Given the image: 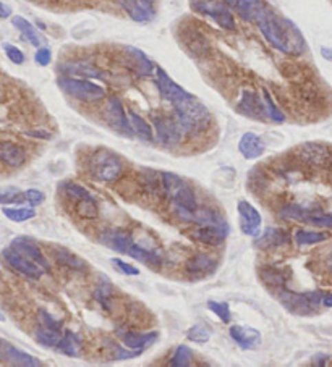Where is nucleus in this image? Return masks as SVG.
<instances>
[{"instance_id":"obj_42","label":"nucleus","mask_w":332,"mask_h":367,"mask_svg":"<svg viewBox=\"0 0 332 367\" xmlns=\"http://www.w3.org/2000/svg\"><path fill=\"white\" fill-rule=\"evenodd\" d=\"M2 212L8 220L16 222V224H21V222L31 220L36 217V211L33 207H3Z\"/></svg>"},{"instance_id":"obj_56","label":"nucleus","mask_w":332,"mask_h":367,"mask_svg":"<svg viewBox=\"0 0 332 367\" xmlns=\"http://www.w3.org/2000/svg\"><path fill=\"white\" fill-rule=\"evenodd\" d=\"M26 136H31V138H39V139H51L52 134L49 131L44 130H31L26 131Z\"/></svg>"},{"instance_id":"obj_15","label":"nucleus","mask_w":332,"mask_h":367,"mask_svg":"<svg viewBox=\"0 0 332 367\" xmlns=\"http://www.w3.org/2000/svg\"><path fill=\"white\" fill-rule=\"evenodd\" d=\"M236 211H239L240 217V228H242L243 235L247 237L256 238L261 235V214L254 209L252 204L247 201H240L239 206H236Z\"/></svg>"},{"instance_id":"obj_43","label":"nucleus","mask_w":332,"mask_h":367,"mask_svg":"<svg viewBox=\"0 0 332 367\" xmlns=\"http://www.w3.org/2000/svg\"><path fill=\"white\" fill-rule=\"evenodd\" d=\"M193 364V351L192 348L185 346V345H180L175 348L174 355H172L170 361H169V366L172 367H186V366H192Z\"/></svg>"},{"instance_id":"obj_5","label":"nucleus","mask_w":332,"mask_h":367,"mask_svg":"<svg viewBox=\"0 0 332 367\" xmlns=\"http://www.w3.org/2000/svg\"><path fill=\"white\" fill-rule=\"evenodd\" d=\"M161 185L172 204L188 207V209H198L197 194H195L193 187L180 175L172 174V171H161Z\"/></svg>"},{"instance_id":"obj_3","label":"nucleus","mask_w":332,"mask_h":367,"mask_svg":"<svg viewBox=\"0 0 332 367\" xmlns=\"http://www.w3.org/2000/svg\"><path fill=\"white\" fill-rule=\"evenodd\" d=\"M274 296L277 298V301H279L289 312H292L294 316L307 317L313 316L318 309H320L324 293L318 292V289H315V292L295 293L287 287H284L277 289Z\"/></svg>"},{"instance_id":"obj_58","label":"nucleus","mask_w":332,"mask_h":367,"mask_svg":"<svg viewBox=\"0 0 332 367\" xmlns=\"http://www.w3.org/2000/svg\"><path fill=\"white\" fill-rule=\"evenodd\" d=\"M322 306L332 307V293H324V296H322Z\"/></svg>"},{"instance_id":"obj_61","label":"nucleus","mask_w":332,"mask_h":367,"mask_svg":"<svg viewBox=\"0 0 332 367\" xmlns=\"http://www.w3.org/2000/svg\"><path fill=\"white\" fill-rule=\"evenodd\" d=\"M31 2H34V0H31Z\"/></svg>"},{"instance_id":"obj_59","label":"nucleus","mask_w":332,"mask_h":367,"mask_svg":"<svg viewBox=\"0 0 332 367\" xmlns=\"http://www.w3.org/2000/svg\"><path fill=\"white\" fill-rule=\"evenodd\" d=\"M324 267H326V270L329 272V274L332 275V251L329 252V254L326 256V259H324Z\"/></svg>"},{"instance_id":"obj_44","label":"nucleus","mask_w":332,"mask_h":367,"mask_svg":"<svg viewBox=\"0 0 332 367\" xmlns=\"http://www.w3.org/2000/svg\"><path fill=\"white\" fill-rule=\"evenodd\" d=\"M326 239H327V235L321 232L298 230V232L295 233V243H297L298 246H311V244L322 243V241H326Z\"/></svg>"},{"instance_id":"obj_25","label":"nucleus","mask_w":332,"mask_h":367,"mask_svg":"<svg viewBox=\"0 0 332 367\" xmlns=\"http://www.w3.org/2000/svg\"><path fill=\"white\" fill-rule=\"evenodd\" d=\"M122 338L124 345L130 350L143 351L153 345L159 338L157 332H148V333H135V332H120L117 333Z\"/></svg>"},{"instance_id":"obj_30","label":"nucleus","mask_w":332,"mask_h":367,"mask_svg":"<svg viewBox=\"0 0 332 367\" xmlns=\"http://www.w3.org/2000/svg\"><path fill=\"white\" fill-rule=\"evenodd\" d=\"M129 256L133 257V259L140 261L141 264L153 267V269H159L162 264V257L159 256V252L154 251V249H149L146 246H141L138 243L131 244Z\"/></svg>"},{"instance_id":"obj_23","label":"nucleus","mask_w":332,"mask_h":367,"mask_svg":"<svg viewBox=\"0 0 332 367\" xmlns=\"http://www.w3.org/2000/svg\"><path fill=\"white\" fill-rule=\"evenodd\" d=\"M239 151L243 156V158L254 161V158H259L265 154L266 144L258 134L245 133L239 141Z\"/></svg>"},{"instance_id":"obj_20","label":"nucleus","mask_w":332,"mask_h":367,"mask_svg":"<svg viewBox=\"0 0 332 367\" xmlns=\"http://www.w3.org/2000/svg\"><path fill=\"white\" fill-rule=\"evenodd\" d=\"M118 3L129 13L131 20L138 23H148L154 18L153 0H118Z\"/></svg>"},{"instance_id":"obj_29","label":"nucleus","mask_w":332,"mask_h":367,"mask_svg":"<svg viewBox=\"0 0 332 367\" xmlns=\"http://www.w3.org/2000/svg\"><path fill=\"white\" fill-rule=\"evenodd\" d=\"M52 254H54V259H56L58 264L62 267H67V269L70 270H75V272H86L88 270V264L78 257L74 252L68 251L67 248H62V246H52Z\"/></svg>"},{"instance_id":"obj_12","label":"nucleus","mask_w":332,"mask_h":367,"mask_svg":"<svg viewBox=\"0 0 332 367\" xmlns=\"http://www.w3.org/2000/svg\"><path fill=\"white\" fill-rule=\"evenodd\" d=\"M156 88L159 91V94L162 96V99L169 101L172 106L192 96L188 91L181 88L180 84H177L161 67H156Z\"/></svg>"},{"instance_id":"obj_52","label":"nucleus","mask_w":332,"mask_h":367,"mask_svg":"<svg viewBox=\"0 0 332 367\" xmlns=\"http://www.w3.org/2000/svg\"><path fill=\"white\" fill-rule=\"evenodd\" d=\"M25 196H26V201H28L33 207L39 206V204L44 202V193L39 191V189H36V188L26 189Z\"/></svg>"},{"instance_id":"obj_35","label":"nucleus","mask_w":332,"mask_h":367,"mask_svg":"<svg viewBox=\"0 0 332 367\" xmlns=\"http://www.w3.org/2000/svg\"><path fill=\"white\" fill-rule=\"evenodd\" d=\"M271 185V175L267 174L265 169H261V167H256V169H253L250 171L248 175V188L250 191L254 193V194H261L267 191V188H269Z\"/></svg>"},{"instance_id":"obj_10","label":"nucleus","mask_w":332,"mask_h":367,"mask_svg":"<svg viewBox=\"0 0 332 367\" xmlns=\"http://www.w3.org/2000/svg\"><path fill=\"white\" fill-rule=\"evenodd\" d=\"M154 126H156V139L159 144H162L164 147H172L175 146L177 143L181 141L184 138L185 131L181 128V125L179 123V120L169 119V117H162L157 115L153 119Z\"/></svg>"},{"instance_id":"obj_47","label":"nucleus","mask_w":332,"mask_h":367,"mask_svg":"<svg viewBox=\"0 0 332 367\" xmlns=\"http://www.w3.org/2000/svg\"><path fill=\"white\" fill-rule=\"evenodd\" d=\"M76 211H78V215L83 217V219H98L99 209H98V202L96 199H89V201H83L76 204Z\"/></svg>"},{"instance_id":"obj_46","label":"nucleus","mask_w":332,"mask_h":367,"mask_svg":"<svg viewBox=\"0 0 332 367\" xmlns=\"http://www.w3.org/2000/svg\"><path fill=\"white\" fill-rule=\"evenodd\" d=\"M208 309L211 312H214V314L219 317L224 324H230L232 320V312H230V307L227 303H219V301H212L209 300L208 301Z\"/></svg>"},{"instance_id":"obj_57","label":"nucleus","mask_w":332,"mask_h":367,"mask_svg":"<svg viewBox=\"0 0 332 367\" xmlns=\"http://www.w3.org/2000/svg\"><path fill=\"white\" fill-rule=\"evenodd\" d=\"M0 10H2V12H0V13H2V20H5V18H8L12 15V8L8 7L5 2L0 3Z\"/></svg>"},{"instance_id":"obj_8","label":"nucleus","mask_w":332,"mask_h":367,"mask_svg":"<svg viewBox=\"0 0 332 367\" xmlns=\"http://www.w3.org/2000/svg\"><path fill=\"white\" fill-rule=\"evenodd\" d=\"M193 10L214 20L222 29H235V18L224 0H195Z\"/></svg>"},{"instance_id":"obj_14","label":"nucleus","mask_w":332,"mask_h":367,"mask_svg":"<svg viewBox=\"0 0 332 367\" xmlns=\"http://www.w3.org/2000/svg\"><path fill=\"white\" fill-rule=\"evenodd\" d=\"M0 359H2L3 364H10V366H20V367H39L43 366L36 356H31L28 353L18 350L7 340H0Z\"/></svg>"},{"instance_id":"obj_13","label":"nucleus","mask_w":332,"mask_h":367,"mask_svg":"<svg viewBox=\"0 0 332 367\" xmlns=\"http://www.w3.org/2000/svg\"><path fill=\"white\" fill-rule=\"evenodd\" d=\"M98 241L112 251L120 252V254H129L131 244H133V237L125 230L117 228H104L98 233Z\"/></svg>"},{"instance_id":"obj_34","label":"nucleus","mask_w":332,"mask_h":367,"mask_svg":"<svg viewBox=\"0 0 332 367\" xmlns=\"http://www.w3.org/2000/svg\"><path fill=\"white\" fill-rule=\"evenodd\" d=\"M193 224H197L199 226H227L224 217L219 211L212 209V207H198L195 211L193 215Z\"/></svg>"},{"instance_id":"obj_17","label":"nucleus","mask_w":332,"mask_h":367,"mask_svg":"<svg viewBox=\"0 0 332 367\" xmlns=\"http://www.w3.org/2000/svg\"><path fill=\"white\" fill-rule=\"evenodd\" d=\"M10 246L15 249V251L20 252V254L30 257V259L34 261L36 264H39L45 272L51 269V264H49V261L45 259L44 252L41 251V248L31 238H28V237L13 238Z\"/></svg>"},{"instance_id":"obj_36","label":"nucleus","mask_w":332,"mask_h":367,"mask_svg":"<svg viewBox=\"0 0 332 367\" xmlns=\"http://www.w3.org/2000/svg\"><path fill=\"white\" fill-rule=\"evenodd\" d=\"M58 188L62 189L63 194H67V196L70 198L71 201H75L76 204L94 199L93 196H91V193L88 191V189L83 188L78 183H74V181H62V183L58 185Z\"/></svg>"},{"instance_id":"obj_45","label":"nucleus","mask_w":332,"mask_h":367,"mask_svg":"<svg viewBox=\"0 0 332 367\" xmlns=\"http://www.w3.org/2000/svg\"><path fill=\"white\" fill-rule=\"evenodd\" d=\"M186 338L193 343H206L209 342V338H211V330H209L204 324H197L188 329Z\"/></svg>"},{"instance_id":"obj_22","label":"nucleus","mask_w":332,"mask_h":367,"mask_svg":"<svg viewBox=\"0 0 332 367\" xmlns=\"http://www.w3.org/2000/svg\"><path fill=\"white\" fill-rule=\"evenodd\" d=\"M230 338L243 350H254L261 343V333L253 327H245V325H232Z\"/></svg>"},{"instance_id":"obj_7","label":"nucleus","mask_w":332,"mask_h":367,"mask_svg":"<svg viewBox=\"0 0 332 367\" xmlns=\"http://www.w3.org/2000/svg\"><path fill=\"white\" fill-rule=\"evenodd\" d=\"M295 156L305 167L311 169H327L332 167V151L324 143L307 141L300 144Z\"/></svg>"},{"instance_id":"obj_39","label":"nucleus","mask_w":332,"mask_h":367,"mask_svg":"<svg viewBox=\"0 0 332 367\" xmlns=\"http://www.w3.org/2000/svg\"><path fill=\"white\" fill-rule=\"evenodd\" d=\"M34 337H36V342H38L39 345H43L44 348H57L62 340V335L58 330L44 327V325L36 330Z\"/></svg>"},{"instance_id":"obj_31","label":"nucleus","mask_w":332,"mask_h":367,"mask_svg":"<svg viewBox=\"0 0 332 367\" xmlns=\"http://www.w3.org/2000/svg\"><path fill=\"white\" fill-rule=\"evenodd\" d=\"M60 70L65 75H76L81 78H102V71L98 67L91 65L86 62H70V63H62Z\"/></svg>"},{"instance_id":"obj_6","label":"nucleus","mask_w":332,"mask_h":367,"mask_svg":"<svg viewBox=\"0 0 332 367\" xmlns=\"http://www.w3.org/2000/svg\"><path fill=\"white\" fill-rule=\"evenodd\" d=\"M57 84L60 86L63 93L76 99V101L98 102L106 97V89L89 80H78L75 76H60L57 80Z\"/></svg>"},{"instance_id":"obj_40","label":"nucleus","mask_w":332,"mask_h":367,"mask_svg":"<svg viewBox=\"0 0 332 367\" xmlns=\"http://www.w3.org/2000/svg\"><path fill=\"white\" fill-rule=\"evenodd\" d=\"M13 26H15V28L20 31V33L25 36L26 39L30 40V44L31 45H34V47H39L41 45V39H39V36L38 33H36V29H34V26L31 25V23L26 20V18H23V16H13Z\"/></svg>"},{"instance_id":"obj_55","label":"nucleus","mask_w":332,"mask_h":367,"mask_svg":"<svg viewBox=\"0 0 332 367\" xmlns=\"http://www.w3.org/2000/svg\"><path fill=\"white\" fill-rule=\"evenodd\" d=\"M329 355H324V353H318V355H315L311 357V364L313 366H326L327 362H329Z\"/></svg>"},{"instance_id":"obj_50","label":"nucleus","mask_w":332,"mask_h":367,"mask_svg":"<svg viewBox=\"0 0 332 367\" xmlns=\"http://www.w3.org/2000/svg\"><path fill=\"white\" fill-rule=\"evenodd\" d=\"M39 320H41V322H43L44 327L58 330V332H60V330H62V325H63L62 320L56 319V317H54L52 314H49V312L45 311V309H41L39 311Z\"/></svg>"},{"instance_id":"obj_51","label":"nucleus","mask_w":332,"mask_h":367,"mask_svg":"<svg viewBox=\"0 0 332 367\" xmlns=\"http://www.w3.org/2000/svg\"><path fill=\"white\" fill-rule=\"evenodd\" d=\"M111 262H112V264L115 265L117 269L120 270L124 275H130V277H135V275H140V269H136L135 265H130L129 262L118 259V257H112Z\"/></svg>"},{"instance_id":"obj_16","label":"nucleus","mask_w":332,"mask_h":367,"mask_svg":"<svg viewBox=\"0 0 332 367\" xmlns=\"http://www.w3.org/2000/svg\"><path fill=\"white\" fill-rule=\"evenodd\" d=\"M259 279L261 282L266 285L267 288L271 289V293H276L277 289L287 287V282L292 275L290 269H282V267H274V265H263L261 269L258 270Z\"/></svg>"},{"instance_id":"obj_54","label":"nucleus","mask_w":332,"mask_h":367,"mask_svg":"<svg viewBox=\"0 0 332 367\" xmlns=\"http://www.w3.org/2000/svg\"><path fill=\"white\" fill-rule=\"evenodd\" d=\"M310 224L315 226H322V228L332 230V214H324V212H322V214L316 215L315 219H311Z\"/></svg>"},{"instance_id":"obj_41","label":"nucleus","mask_w":332,"mask_h":367,"mask_svg":"<svg viewBox=\"0 0 332 367\" xmlns=\"http://www.w3.org/2000/svg\"><path fill=\"white\" fill-rule=\"evenodd\" d=\"M261 94H263V101H265L267 119L272 120V121H276V123H284V121H285V113H282L280 108L276 106L274 99H272V96L269 94V91L261 89Z\"/></svg>"},{"instance_id":"obj_4","label":"nucleus","mask_w":332,"mask_h":367,"mask_svg":"<svg viewBox=\"0 0 332 367\" xmlns=\"http://www.w3.org/2000/svg\"><path fill=\"white\" fill-rule=\"evenodd\" d=\"M88 169L94 180L102 181V183H112L120 178L122 171H124V162L115 152L109 151V149H99L91 154Z\"/></svg>"},{"instance_id":"obj_37","label":"nucleus","mask_w":332,"mask_h":367,"mask_svg":"<svg viewBox=\"0 0 332 367\" xmlns=\"http://www.w3.org/2000/svg\"><path fill=\"white\" fill-rule=\"evenodd\" d=\"M129 117H130L131 126H133L135 136H138V138L144 139V141H153V139H154L153 126L149 125L148 121L143 119V117H140L138 113L133 112V110L129 112Z\"/></svg>"},{"instance_id":"obj_28","label":"nucleus","mask_w":332,"mask_h":367,"mask_svg":"<svg viewBox=\"0 0 332 367\" xmlns=\"http://www.w3.org/2000/svg\"><path fill=\"white\" fill-rule=\"evenodd\" d=\"M26 151L21 146H18L15 143L10 141H2L0 144V158L2 162L12 169L21 167L26 162Z\"/></svg>"},{"instance_id":"obj_2","label":"nucleus","mask_w":332,"mask_h":367,"mask_svg":"<svg viewBox=\"0 0 332 367\" xmlns=\"http://www.w3.org/2000/svg\"><path fill=\"white\" fill-rule=\"evenodd\" d=\"M172 107H174L175 119L179 120L186 136L203 133L211 125V113L193 94L184 101L174 104Z\"/></svg>"},{"instance_id":"obj_27","label":"nucleus","mask_w":332,"mask_h":367,"mask_svg":"<svg viewBox=\"0 0 332 367\" xmlns=\"http://www.w3.org/2000/svg\"><path fill=\"white\" fill-rule=\"evenodd\" d=\"M267 3L265 0H236L234 10L240 18L248 23H256L259 15L266 10Z\"/></svg>"},{"instance_id":"obj_18","label":"nucleus","mask_w":332,"mask_h":367,"mask_svg":"<svg viewBox=\"0 0 332 367\" xmlns=\"http://www.w3.org/2000/svg\"><path fill=\"white\" fill-rule=\"evenodd\" d=\"M236 110L242 115L252 117V119H263L266 115V107L263 97H259L258 93L254 91H243L242 97H240L239 104H236Z\"/></svg>"},{"instance_id":"obj_19","label":"nucleus","mask_w":332,"mask_h":367,"mask_svg":"<svg viewBox=\"0 0 332 367\" xmlns=\"http://www.w3.org/2000/svg\"><path fill=\"white\" fill-rule=\"evenodd\" d=\"M185 270L188 272V275H192V277L197 280L209 277V275L214 274L217 270V261L209 254L192 256L188 261H186Z\"/></svg>"},{"instance_id":"obj_11","label":"nucleus","mask_w":332,"mask_h":367,"mask_svg":"<svg viewBox=\"0 0 332 367\" xmlns=\"http://www.w3.org/2000/svg\"><path fill=\"white\" fill-rule=\"evenodd\" d=\"M2 257H3V262H5L8 267H12V269H15L16 272H20L21 275H25V277H28V279L39 280L45 272L39 264H36L34 261H31L30 257L20 254V252L15 251L12 246L3 249Z\"/></svg>"},{"instance_id":"obj_33","label":"nucleus","mask_w":332,"mask_h":367,"mask_svg":"<svg viewBox=\"0 0 332 367\" xmlns=\"http://www.w3.org/2000/svg\"><path fill=\"white\" fill-rule=\"evenodd\" d=\"M126 56L130 57L131 68L138 76H149L154 71V65L140 49L126 47Z\"/></svg>"},{"instance_id":"obj_24","label":"nucleus","mask_w":332,"mask_h":367,"mask_svg":"<svg viewBox=\"0 0 332 367\" xmlns=\"http://www.w3.org/2000/svg\"><path fill=\"white\" fill-rule=\"evenodd\" d=\"M229 233V226H199L197 232H193L192 237L197 241L208 244V246H221Z\"/></svg>"},{"instance_id":"obj_53","label":"nucleus","mask_w":332,"mask_h":367,"mask_svg":"<svg viewBox=\"0 0 332 367\" xmlns=\"http://www.w3.org/2000/svg\"><path fill=\"white\" fill-rule=\"evenodd\" d=\"M34 60L41 67H47L52 60V54L47 47H38V52H36Z\"/></svg>"},{"instance_id":"obj_21","label":"nucleus","mask_w":332,"mask_h":367,"mask_svg":"<svg viewBox=\"0 0 332 367\" xmlns=\"http://www.w3.org/2000/svg\"><path fill=\"white\" fill-rule=\"evenodd\" d=\"M322 214L321 207L318 206H303V204H287V206H282L279 209L280 219H292L300 220L305 224H310L311 219H315L316 215Z\"/></svg>"},{"instance_id":"obj_60","label":"nucleus","mask_w":332,"mask_h":367,"mask_svg":"<svg viewBox=\"0 0 332 367\" xmlns=\"http://www.w3.org/2000/svg\"><path fill=\"white\" fill-rule=\"evenodd\" d=\"M321 56L326 58V60L332 62V49L329 47H321Z\"/></svg>"},{"instance_id":"obj_9","label":"nucleus","mask_w":332,"mask_h":367,"mask_svg":"<svg viewBox=\"0 0 332 367\" xmlns=\"http://www.w3.org/2000/svg\"><path fill=\"white\" fill-rule=\"evenodd\" d=\"M106 120H107V123L111 125V128L115 130L118 134L126 136V138L135 136L130 117H129V113L125 112L124 104H122L120 99H117V97L109 99L106 104Z\"/></svg>"},{"instance_id":"obj_49","label":"nucleus","mask_w":332,"mask_h":367,"mask_svg":"<svg viewBox=\"0 0 332 367\" xmlns=\"http://www.w3.org/2000/svg\"><path fill=\"white\" fill-rule=\"evenodd\" d=\"M3 51H5L8 60L15 63V65H23V63H25V54H23L16 45L3 44Z\"/></svg>"},{"instance_id":"obj_32","label":"nucleus","mask_w":332,"mask_h":367,"mask_svg":"<svg viewBox=\"0 0 332 367\" xmlns=\"http://www.w3.org/2000/svg\"><path fill=\"white\" fill-rule=\"evenodd\" d=\"M81 350H83V338H81L78 333L67 330L65 335H63L60 340V343H58L57 351L60 353V355L78 357L81 355Z\"/></svg>"},{"instance_id":"obj_26","label":"nucleus","mask_w":332,"mask_h":367,"mask_svg":"<svg viewBox=\"0 0 332 367\" xmlns=\"http://www.w3.org/2000/svg\"><path fill=\"white\" fill-rule=\"evenodd\" d=\"M256 246L259 249H271L284 246L290 243V233L285 228H266L265 233L256 237Z\"/></svg>"},{"instance_id":"obj_38","label":"nucleus","mask_w":332,"mask_h":367,"mask_svg":"<svg viewBox=\"0 0 332 367\" xmlns=\"http://www.w3.org/2000/svg\"><path fill=\"white\" fill-rule=\"evenodd\" d=\"M94 300L102 306V309H111L112 300H113V287L107 279H104L99 282V285L94 289Z\"/></svg>"},{"instance_id":"obj_48","label":"nucleus","mask_w":332,"mask_h":367,"mask_svg":"<svg viewBox=\"0 0 332 367\" xmlns=\"http://www.w3.org/2000/svg\"><path fill=\"white\" fill-rule=\"evenodd\" d=\"M23 201H26L25 193H21L16 188L3 189L2 194H0V202L2 204H21Z\"/></svg>"},{"instance_id":"obj_1","label":"nucleus","mask_w":332,"mask_h":367,"mask_svg":"<svg viewBox=\"0 0 332 367\" xmlns=\"http://www.w3.org/2000/svg\"><path fill=\"white\" fill-rule=\"evenodd\" d=\"M259 31L272 47L287 56H302L307 51V40L292 20L282 16L274 8L266 7L256 21Z\"/></svg>"}]
</instances>
